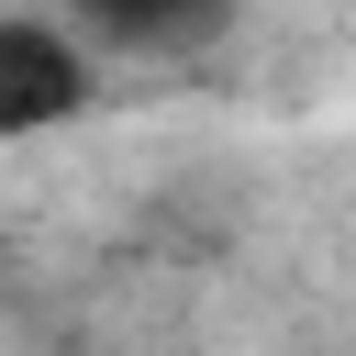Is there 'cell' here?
I'll return each mask as SVG.
<instances>
[{"instance_id": "obj_1", "label": "cell", "mask_w": 356, "mask_h": 356, "mask_svg": "<svg viewBox=\"0 0 356 356\" xmlns=\"http://www.w3.org/2000/svg\"><path fill=\"white\" fill-rule=\"evenodd\" d=\"M100 100V44L67 11H0V145H44Z\"/></svg>"}, {"instance_id": "obj_2", "label": "cell", "mask_w": 356, "mask_h": 356, "mask_svg": "<svg viewBox=\"0 0 356 356\" xmlns=\"http://www.w3.org/2000/svg\"><path fill=\"white\" fill-rule=\"evenodd\" d=\"M67 22L100 56H200L234 22V0H67Z\"/></svg>"}]
</instances>
